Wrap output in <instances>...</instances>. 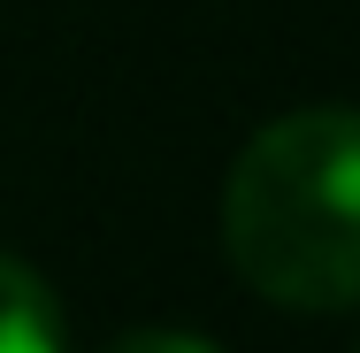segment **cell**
Instances as JSON below:
<instances>
[{
	"instance_id": "obj_1",
	"label": "cell",
	"mask_w": 360,
	"mask_h": 353,
	"mask_svg": "<svg viewBox=\"0 0 360 353\" xmlns=\"http://www.w3.org/2000/svg\"><path fill=\"white\" fill-rule=\"evenodd\" d=\"M222 246L230 269L276 307H360V108H291L238 146Z\"/></svg>"
},
{
	"instance_id": "obj_2",
	"label": "cell",
	"mask_w": 360,
	"mask_h": 353,
	"mask_svg": "<svg viewBox=\"0 0 360 353\" xmlns=\"http://www.w3.org/2000/svg\"><path fill=\"white\" fill-rule=\"evenodd\" d=\"M62 299L15 254H0V353H62Z\"/></svg>"
},
{
	"instance_id": "obj_3",
	"label": "cell",
	"mask_w": 360,
	"mask_h": 353,
	"mask_svg": "<svg viewBox=\"0 0 360 353\" xmlns=\"http://www.w3.org/2000/svg\"><path fill=\"white\" fill-rule=\"evenodd\" d=\"M108 353H222V346L192 338V330H169V323H146V330H123Z\"/></svg>"
}]
</instances>
